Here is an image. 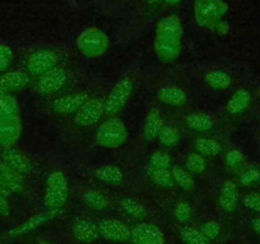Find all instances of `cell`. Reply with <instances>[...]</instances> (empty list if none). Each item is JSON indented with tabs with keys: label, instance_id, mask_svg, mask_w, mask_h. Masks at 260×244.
I'll list each match as a JSON object with an SVG mask.
<instances>
[{
	"label": "cell",
	"instance_id": "6da1fadb",
	"mask_svg": "<svg viewBox=\"0 0 260 244\" xmlns=\"http://www.w3.org/2000/svg\"><path fill=\"white\" fill-rule=\"evenodd\" d=\"M227 11H229V6L223 0H195V21L203 28H216Z\"/></svg>",
	"mask_w": 260,
	"mask_h": 244
},
{
	"label": "cell",
	"instance_id": "7a4b0ae2",
	"mask_svg": "<svg viewBox=\"0 0 260 244\" xmlns=\"http://www.w3.org/2000/svg\"><path fill=\"white\" fill-rule=\"evenodd\" d=\"M127 139V130L124 122L116 116L110 117L97 129L96 143L102 148L116 149L124 145Z\"/></svg>",
	"mask_w": 260,
	"mask_h": 244
},
{
	"label": "cell",
	"instance_id": "3957f363",
	"mask_svg": "<svg viewBox=\"0 0 260 244\" xmlns=\"http://www.w3.org/2000/svg\"><path fill=\"white\" fill-rule=\"evenodd\" d=\"M77 47L87 57H100L110 47V39L104 31L91 27L82 32L77 38Z\"/></svg>",
	"mask_w": 260,
	"mask_h": 244
},
{
	"label": "cell",
	"instance_id": "277c9868",
	"mask_svg": "<svg viewBox=\"0 0 260 244\" xmlns=\"http://www.w3.org/2000/svg\"><path fill=\"white\" fill-rule=\"evenodd\" d=\"M69 196L68 181L64 173L60 171L52 172L47 178L46 193H45V206L49 210L57 211L67 204Z\"/></svg>",
	"mask_w": 260,
	"mask_h": 244
},
{
	"label": "cell",
	"instance_id": "5b68a950",
	"mask_svg": "<svg viewBox=\"0 0 260 244\" xmlns=\"http://www.w3.org/2000/svg\"><path fill=\"white\" fill-rule=\"evenodd\" d=\"M132 92H133V82H132V79L127 78V76L120 79L115 84L114 88L111 89L106 101H104L105 114L109 117H114L117 113H120L125 107V104L127 103V101H129Z\"/></svg>",
	"mask_w": 260,
	"mask_h": 244
},
{
	"label": "cell",
	"instance_id": "8992f818",
	"mask_svg": "<svg viewBox=\"0 0 260 244\" xmlns=\"http://www.w3.org/2000/svg\"><path fill=\"white\" fill-rule=\"evenodd\" d=\"M105 114V103L102 99L92 98L88 99L74 116V122L77 126L81 128H87V126L94 125L96 122L101 119Z\"/></svg>",
	"mask_w": 260,
	"mask_h": 244
},
{
	"label": "cell",
	"instance_id": "52a82bcc",
	"mask_svg": "<svg viewBox=\"0 0 260 244\" xmlns=\"http://www.w3.org/2000/svg\"><path fill=\"white\" fill-rule=\"evenodd\" d=\"M154 51L157 57L164 63H171L181 52V37L170 34H157L154 41Z\"/></svg>",
	"mask_w": 260,
	"mask_h": 244
},
{
	"label": "cell",
	"instance_id": "ba28073f",
	"mask_svg": "<svg viewBox=\"0 0 260 244\" xmlns=\"http://www.w3.org/2000/svg\"><path fill=\"white\" fill-rule=\"evenodd\" d=\"M57 64V55L49 50L34 52L27 60V70L32 76H41Z\"/></svg>",
	"mask_w": 260,
	"mask_h": 244
},
{
	"label": "cell",
	"instance_id": "9c48e42d",
	"mask_svg": "<svg viewBox=\"0 0 260 244\" xmlns=\"http://www.w3.org/2000/svg\"><path fill=\"white\" fill-rule=\"evenodd\" d=\"M130 238L134 244H165V234L154 224L142 223L132 229Z\"/></svg>",
	"mask_w": 260,
	"mask_h": 244
},
{
	"label": "cell",
	"instance_id": "30bf717a",
	"mask_svg": "<svg viewBox=\"0 0 260 244\" xmlns=\"http://www.w3.org/2000/svg\"><path fill=\"white\" fill-rule=\"evenodd\" d=\"M100 235L112 241H125L130 239L132 230L122 221L116 219H104L99 224Z\"/></svg>",
	"mask_w": 260,
	"mask_h": 244
},
{
	"label": "cell",
	"instance_id": "8fae6325",
	"mask_svg": "<svg viewBox=\"0 0 260 244\" xmlns=\"http://www.w3.org/2000/svg\"><path fill=\"white\" fill-rule=\"evenodd\" d=\"M65 82H67V71L62 68L55 66L40 76L37 89L42 94H54L64 87Z\"/></svg>",
	"mask_w": 260,
	"mask_h": 244
},
{
	"label": "cell",
	"instance_id": "7c38bea8",
	"mask_svg": "<svg viewBox=\"0 0 260 244\" xmlns=\"http://www.w3.org/2000/svg\"><path fill=\"white\" fill-rule=\"evenodd\" d=\"M22 133V122L19 116L0 118V145L11 148L18 140Z\"/></svg>",
	"mask_w": 260,
	"mask_h": 244
},
{
	"label": "cell",
	"instance_id": "4fadbf2b",
	"mask_svg": "<svg viewBox=\"0 0 260 244\" xmlns=\"http://www.w3.org/2000/svg\"><path fill=\"white\" fill-rule=\"evenodd\" d=\"M89 99L87 93L72 94V96H64L57 98L52 104V109L57 114H71L78 111L84 103Z\"/></svg>",
	"mask_w": 260,
	"mask_h": 244
},
{
	"label": "cell",
	"instance_id": "5bb4252c",
	"mask_svg": "<svg viewBox=\"0 0 260 244\" xmlns=\"http://www.w3.org/2000/svg\"><path fill=\"white\" fill-rule=\"evenodd\" d=\"M73 235L79 241H93L100 235L99 225L88 219H77L73 224Z\"/></svg>",
	"mask_w": 260,
	"mask_h": 244
},
{
	"label": "cell",
	"instance_id": "9a60e30c",
	"mask_svg": "<svg viewBox=\"0 0 260 244\" xmlns=\"http://www.w3.org/2000/svg\"><path fill=\"white\" fill-rule=\"evenodd\" d=\"M3 161L21 176L28 173L31 169V161H29L28 156L16 149H8L3 154Z\"/></svg>",
	"mask_w": 260,
	"mask_h": 244
},
{
	"label": "cell",
	"instance_id": "2e32d148",
	"mask_svg": "<svg viewBox=\"0 0 260 244\" xmlns=\"http://www.w3.org/2000/svg\"><path fill=\"white\" fill-rule=\"evenodd\" d=\"M93 177L99 181L105 182V183L111 186H119L124 182V173L119 167L114 166V164L99 167L97 169H94Z\"/></svg>",
	"mask_w": 260,
	"mask_h": 244
},
{
	"label": "cell",
	"instance_id": "e0dca14e",
	"mask_svg": "<svg viewBox=\"0 0 260 244\" xmlns=\"http://www.w3.org/2000/svg\"><path fill=\"white\" fill-rule=\"evenodd\" d=\"M157 97H158V99L164 104L175 107L182 106V104H185V102H186L187 99L185 91H182L179 87L174 86L162 87V88L157 92Z\"/></svg>",
	"mask_w": 260,
	"mask_h": 244
},
{
	"label": "cell",
	"instance_id": "ac0fdd59",
	"mask_svg": "<svg viewBox=\"0 0 260 244\" xmlns=\"http://www.w3.org/2000/svg\"><path fill=\"white\" fill-rule=\"evenodd\" d=\"M162 128H164V121H162V117L159 114L158 109L154 108L148 111L146 119H144L143 138L146 140H153L154 138L158 136Z\"/></svg>",
	"mask_w": 260,
	"mask_h": 244
},
{
	"label": "cell",
	"instance_id": "d6986e66",
	"mask_svg": "<svg viewBox=\"0 0 260 244\" xmlns=\"http://www.w3.org/2000/svg\"><path fill=\"white\" fill-rule=\"evenodd\" d=\"M239 202V193L235 183L231 181H226L221 187L218 204L224 211H234Z\"/></svg>",
	"mask_w": 260,
	"mask_h": 244
},
{
	"label": "cell",
	"instance_id": "ffe728a7",
	"mask_svg": "<svg viewBox=\"0 0 260 244\" xmlns=\"http://www.w3.org/2000/svg\"><path fill=\"white\" fill-rule=\"evenodd\" d=\"M0 174L3 177L9 193H19L23 190V179L21 174L13 171L4 161H0Z\"/></svg>",
	"mask_w": 260,
	"mask_h": 244
},
{
	"label": "cell",
	"instance_id": "44dd1931",
	"mask_svg": "<svg viewBox=\"0 0 260 244\" xmlns=\"http://www.w3.org/2000/svg\"><path fill=\"white\" fill-rule=\"evenodd\" d=\"M28 83V76L23 71H9L0 76V87L6 92L19 91Z\"/></svg>",
	"mask_w": 260,
	"mask_h": 244
},
{
	"label": "cell",
	"instance_id": "7402d4cb",
	"mask_svg": "<svg viewBox=\"0 0 260 244\" xmlns=\"http://www.w3.org/2000/svg\"><path fill=\"white\" fill-rule=\"evenodd\" d=\"M157 34H170V36L181 37L184 28L181 21L176 16H166L158 21L156 26Z\"/></svg>",
	"mask_w": 260,
	"mask_h": 244
},
{
	"label": "cell",
	"instance_id": "603a6c76",
	"mask_svg": "<svg viewBox=\"0 0 260 244\" xmlns=\"http://www.w3.org/2000/svg\"><path fill=\"white\" fill-rule=\"evenodd\" d=\"M55 214H56V211L50 210L49 213L39 214V215L32 216L31 219H28V220L24 221L23 224H21L19 226H17L16 229H13V230L9 231V236H18V235H22V234L27 233V231L34 230L35 228H37V226H40L41 224H44L45 221L50 220V219H51Z\"/></svg>",
	"mask_w": 260,
	"mask_h": 244
},
{
	"label": "cell",
	"instance_id": "cb8c5ba5",
	"mask_svg": "<svg viewBox=\"0 0 260 244\" xmlns=\"http://www.w3.org/2000/svg\"><path fill=\"white\" fill-rule=\"evenodd\" d=\"M185 125L190 130L209 131L214 128V119L207 113H191L185 118Z\"/></svg>",
	"mask_w": 260,
	"mask_h": 244
},
{
	"label": "cell",
	"instance_id": "d4e9b609",
	"mask_svg": "<svg viewBox=\"0 0 260 244\" xmlns=\"http://www.w3.org/2000/svg\"><path fill=\"white\" fill-rule=\"evenodd\" d=\"M251 99V94L246 89H239L232 94L231 98L227 102V111L231 114H237L247 108Z\"/></svg>",
	"mask_w": 260,
	"mask_h": 244
},
{
	"label": "cell",
	"instance_id": "484cf974",
	"mask_svg": "<svg viewBox=\"0 0 260 244\" xmlns=\"http://www.w3.org/2000/svg\"><path fill=\"white\" fill-rule=\"evenodd\" d=\"M195 149L199 154L206 156H217L221 153L222 148L216 140L208 138H199L194 143Z\"/></svg>",
	"mask_w": 260,
	"mask_h": 244
},
{
	"label": "cell",
	"instance_id": "4316f807",
	"mask_svg": "<svg viewBox=\"0 0 260 244\" xmlns=\"http://www.w3.org/2000/svg\"><path fill=\"white\" fill-rule=\"evenodd\" d=\"M19 116V106L13 96L4 93L0 96V118Z\"/></svg>",
	"mask_w": 260,
	"mask_h": 244
},
{
	"label": "cell",
	"instance_id": "83f0119b",
	"mask_svg": "<svg viewBox=\"0 0 260 244\" xmlns=\"http://www.w3.org/2000/svg\"><path fill=\"white\" fill-rule=\"evenodd\" d=\"M180 238L185 244H208L209 240L204 236L201 229L192 226H182L180 229Z\"/></svg>",
	"mask_w": 260,
	"mask_h": 244
},
{
	"label": "cell",
	"instance_id": "f1b7e54d",
	"mask_svg": "<svg viewBox=\"0 0 260 244\" xmlns=\"http://www.w3.org/2000/svg\"><path fill=\"white\" fill-rule=\"evenodd\" d=\"M120 206H121V209L125 213L129 214V215L133 216V218L142 219L147 215L146 208H144L139 201H137L136 198L124 197L120 201Z\"/></svg>",
	"mask_w": 260,
	"mask_h": 244
},
{
	"label": "cell",
	"instance_id": "f546056e",
	"mask_svg": "<svg viewBox=\"0 0 260 244\" xmlns=\"http://www.w3.org/2000/svg\"><path fill=\"white\" fill-rule=\"evenodd\" d=\"M206 82L213 89H226L231 84V76L224 71H209L206 74Z\"/></svg>",
	"mask_w": 260,
	"mask_h": 244
},
{
	"label": "cell",
	"instance_id": "4dcf8cb0",
	"mask_svg": "<svg viewBox=\"0 0 260 244\" xmlns=\"http://www.w3.org/2000/svg\"><path fill=\"white\" fill-rule=\"evenodd\" d=\"M172 177H174L175 183L180 186V187L185 188V190H191L194 187V179H192L191 174L184 168L179 166H174L171 168Z\"/></svg>",
	"mask_w": 260,
	"mask_h": 244
},
{
	"label": "cell",
	"instance_id": "1f68e13d",
	"mask_svg": "<svg viewBox=\"0 0 260 244\" xmlns=\"http://www.w3.org/2000/svg\"><path fill=\"white\" fill-rule=\"evenodd\" d=\"M149 176L153 179V182H156L157 185L161 186V187H172L175 185L174 177H172L171 171L169 169H161V168H152L149 172Z\"/></svg>",
	"mask_w": 260,
	"mask_h": 244
},
{
	"label": "cell",
	"instance_id": "d6a6232c",
	"mask_svg": "<svg viewBox=\"0 0 260 244\" xmlns=\"http://www.w3.org/2000/svg\"><path fill=\"white\" fill-rule=\"evenodd\" d=\"M158 140L159 143L167 148H174L177 145L180 140V134L179 131L171 126H164L158 134Z\"/></svg>",
	"mask_w": 260,
	"mask_h": 244
},
{
	"label": "cell",
	"instance_id": "836d02e7",
	"mask_svg": "<svg viewBox=\"0 0 260 244\" xmlns=\"http://www.w3.org/2000/svg\"><path fill=\"white\" fill-rule=\"evenodd\" d=\"M185 163H186L187 172H189V173H192V174L203 173L207 168L206 160H204L203 155L199 153L189 154Z\"/></svg>",
	"mask_w": 260,
	"mask_h": 244
},
{
	"label": "cell",
	"instance_id": "e575fe53",
	"mask_svg": "<svg viewBox=\"0 0 260 244\" xmlns=\"http://www.w3.org/2000/svg\"><path fill=\"white\" fill-rule=\"evenodd\" d=\"M84 202L91 208L97 209V210H102L107 206V200L102 193L97 192V191H87L83 195Z\"/></svg>",
	"mask_w": 260,
	"mask_h": 244
},
{
	"label": "cell",
	"instance_id": "d590c367",
	"mask_svg": "<svg viewBox=\"0 0 260 244\" xmlns=\"http://www.w3.org/2000/svg\"><path fill=\"white\" fill-rule=\"evenodd\" d=\"M149 164L152 168L169 169V167L171 166V156L165 151L156 150L149 158Z\"/></svg>",
	"mask_w": 260,
	"mask_h": 244
},
{
	"label": "cell",
	"instance_id": "8d00e7d4",
	"mask_svg": "<svg viewBox=\"0 0 260 244\" xmlns=\"http://www.w3.org/2000/svg\"><path fill=\"white\" fill-rule=\"evenodd\" d=\"M174 215L180 223H187L190 220V216H191V209L190 205L185 201H180L176 204L174 209Z\"/></svg>",
	"mask_w": 260,
	"mask_h": 244
},
{
	"label": "cell",
	"instance_id": "74e56055",
	"mask_svg": "<svg viewBox=\"0 0 260 244\" xmlns=\"http://www.w3.org/2000/svg\"><path fill=\"white\" fill-rule=\"evenodd\" d=\"M201 230L208 240H214V239L219 236L221 226H219V224L217 221H208V223H206L202 226Z\"/></svg>",
	"mask_w": 260,
	"mask_h": 244
},
{
	"label": "cell",
	"instance_id": "f35d334b",
	"mask_svg": "<svg viewBox=\"0 0 260 244\" xmlns=\"http://www.w3.org/2000/svg\"><path fill=\"white\" fill-rule=\"evenodd\" d=\"M13 52L7 45L0 44V71H6L11 66Z\"/></svg>",
	"mask_w": 260,
	"mask_h": 244
},
{
	"label": "cell",
	"instance_id": "ab89813d",
	"mask_svg": "<svg viewBox=\"0 0 260 244\" xmlns=\"http://www.w3.org/2000/svg\"><path fill=\"white\" fill-rule=\"evenodd\" d=\"M224 160H226L227 166L231 167V168H237L242 164L244 161V155L241 154V151L239 150H230L229 153L224 156Z\"/></svg>",
	"mask_w": 260,
	"mask_h": 244
},
{
	"label": "cell",
	"instance_id": "60d3db41",
	"mask_svg": "<svg viewBox=\"0 0 260 244\" xmlns=\"http://www.w3.org/2000/svg\"><path fill=\"white\" fill-rule=\"evenodd\" d=\"M244 205L252 211L260 213V193H250L244 198Z\"/></svg>",
	"mask_w": 260,
	"mask_h": 244
},
{
	"label": "cell",
	"instance_id": "b9f144b4",
	"mask_svg": "<svg viewBox=\"0 0 260 244\" xmlns=\"http://www.w3.org/2000/svg\"><path fill=\"white\" fill-rule=\"evenodd\" d=\"M259 171H256V169H247L246 172H244L240 176V182H241L242 185H251V183H254L255 181L259 179Z\"/></svg>",
	"mask_w": 260,
	"mask_h": 244
},
{
	"label": "cell",
	"instance_id": "7bdbcfd3",
	"mask_svg": "<svg viewBox=\"0 0 260 244\" xmlns=\"http://www.w3.org/2000/svg\"><path fill=\"white\" fill-rule=\"evenodd\" d=\"M9 211H11V208H9V202L7 200V195L0 192V214L7 216L9 215Z\"/></svg>",
	"mask_w": 260,
	"mask_h": 244
},
{
	"label": "cell",
	"instance_id": "ee69618b",
	"mask_svg": "<svg viewBox=\"0 0 260 244\" xmlns=\"http://www.w3.org/2000/svg\"><path fill=\"white\" fill-rule=\"evenodd\" d=\"M214 29H216V31L218 32L219 34L227 33V31H229V23H227V22H224V21H221L218 24H217L216 28H214Z\"/></svg>",
	"mask_w": 260,
	"mask_h": 244
},
{
	"label": "cell",
	"instance_id": "f6af8a7d",
	"mask_svg": "<svg viewBox=\"0 0 260 244\" xmlns=\"http://www.w3.org/2000/svg\"><path fill=\"white\" fill-rule=\"evenodd\" d=\"M251 226H252V229H254L255 233L259 234V235H260V218L252 219Z\"/></svg>",
	"mask_w": 260,
	"mask_h": 244
},
{
	"label": "cell",
	"instance_id": "bcb514c9",
	"mask_svg": "<svg viewBox=\"0 0 260 244\" xmlns=\"http://www.w3.org/2000/svg\"><path fill=\"white\" fill-rule=\"evenodd\" d=\"M0 192L4 193V195H7V196L9 195V191H8V188H7L6 183H4V179H3V177H2V174H0Z\"/></svg>",
	"mask_w": 260,
	"mask_h": 244
},
{
	"label": "cell",
	"instance_id": "7dc6e473",
	"mask_svg": "<svg viewBox=\"0 0 260 244\" xmlns=\"http://www.w3.org/2000/svg\"><path fill=\"white\" fill-rule=\"evenodd\" d=\"M166 2V4H169V6H175V4L180 3L181 0H165Z\"/></svg>",
	"mask_w": 260,
	"mask_h": 244
},
{
	"label": "cell",
	"instance_id": "c3c4849f",
	"mask_svg": "<svg viewBox=\"0 0 260 244\" xmlns=\"http://www.w3.org/2000/svg\"><path fill=\"white\" fill-rule=\"evenodd\" d=\"M147 2H148L149 4H156V3H158L159 0H147Z\"/></svg>",
	"mask_w": 260,
	"mask_h": 244
},
{
	"label": "cell",
	"instance_id": "681fc988",
	"mask_svg": "<svg viewBox=\"0 0 260 244\" xmlns=\"http://www.w3.org/2000/svg\"><path fill=\"white\" fill-rule=\"evenodd\" d=\"M4 93H6V91H4V89L0 87V96H2V94H4Z\"/></svg>",
	"mask_w": 260,
	"mask_h": 244
},
{
	"label": "cell",
	"instance_id": "f907efd6",
	"mask_svg": "<svg viewBox=\"0 0 260 244\" xmlns=\"http://www.w3.org/2000/svg\"><path fill=\"white\" fill-rule=\"evenodd\" d=\"M42 244H52V243H42Z\"/></svg>",
	"mask_w": 260,
	"mask_h": 244
}]
</instances>
